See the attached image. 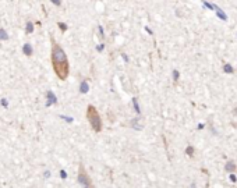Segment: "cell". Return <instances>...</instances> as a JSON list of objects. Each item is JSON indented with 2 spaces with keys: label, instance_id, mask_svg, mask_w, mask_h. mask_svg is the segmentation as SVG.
<instances>
[{
  "label": "cell",
  "instance_id": "cell-1",
  "mask_svg": "<svg viewBox=\"0 0 237 188\" xmlns=\"http://www.w3.org/2000/svg\"><path fill=\"white\" fill-rule=\"evenodd\" d=\"M50 57H52V66H53V70H55L56 75L59 77V80L64 81L66 78L69 77L70 64H69V60H67V56H66L64 50L53 39H52V54H50Z\"/></svg>",
  "mask_w": 237,
  "mask_h": 188
},
{
  "label": "cell",
  "instance_id": "cell-2",
  "mask_svg": "<svg viewBox=\"0 0 237 188\" xmlns=\"http://www.w3.org/2000/svg\"><path fill=\"white\" fill-rule=\"evenodd\" d=\"M86 119H88L91 127L94 128L95 133H100V131H102V120H100V116H99V113H98V110H96L92 105H89L88 109H86Z\"/></svg>",
  "mask_w": 237,
  "mask_h": 188
},
{
  "label": "cell",
  "instance_id": "cell-3",
  "mask_svg": "<svg viewBox=\"0 0 237 188\" xmlns=\"http://www.w3.org/2000/svg\"><path fill=\"white\" fill-rule=\"evenodd\" d=\"M78 183L85 185V187H91L92 185V181H91L89 175L86 174V171L82 164H80V170H78Z\"/></svg>",
  "mask_w": 237,
  "mask_h": 188
},
{
  "label": "cell",
  "instance_id": "cell-4",
  "mask_svg": "<svg viewBox=\"0 0 237 188\" xmlns=\"http://www.w3.org/2000/svg\"><path fill=\"white\" fill-rule=\"evenodd\" d=\"M22 53L25 56H28V57L32 56V46H31L29 43H25V45L22 46Z\"/></svg>",
  "mask_w": 237,
  "mask_h": 188
},
{
  "label": "cell",
  "instance_id": "cell-5",
  "mask_svg": "<svg viewBox=\"0 0 237 188\" xmlns=\"http://www.w3.org/2000/svg\"><path fill=\"white\" fill-rule=\"evenodd\" d=\"M46 98H47V105H50V103H56V102H57L56 96L53 95V92H52V91H47Z\"/></svg>",
  "mask_w": 237,
  "mask_h": 188
},
{
  "label": "cell",
  "instance_id": "cell-6",
  "mask_svg": "<svg viewBox=\"0 0 237 188\" xmlns=\"http://www.w3.org/2000/svg\"><path fill=\"white\" fill-rule=\"evenodd\" d=\"M224 170H227V171H234L236 170V164L233 162H227L226 164H224Z\"/></svg>",
  "mask_w": 237,
  "mask_h": 188
},
{
  "label": "cell",
  "instance_id": "cell-7",
  "mask_svg": "<svg viewBox=\"0 0 237 188\" xmlns=\"http://www.w3.org/2000/svg\"><path fill=\"white\" fill-rule=\"evenodd\" d=\"M32 32H34V24H32V22H27L25 34H32Z\"/></svg>",
  "mask_w": 237,
  "mask_h": 188
},
{
  "label": "cell",
  "instance_id": "cell-8",
  "mask_svg": "<svg viewBox=\"0 0 237 188\" xmlns=\"http://www.w3.org/2000/svg\"><path fill=\"white\" fill-rule=\"evenodd\" d=\"M9 39V35H7V32H6L3 28H0V40H7Z\"/></svg>",
  "mask_w": 237,
  "mask_h": 188
},
{
  "label": "cell",
  "instance_id": "cell-9",
  "mask_svg": "<svg viewBox=\"0 0 237 188\" xmlns=\"http://www.w3.org/2000/svg\"><path fill=\"white\" fill-rule=\"evenodd\" d=\"M88 89H89V88H88V84H86L85 81L81 82V85H80V91H81L82 94H86V92H88Z\"/></svg>",
  "mask_w": 237,
  "mask_h": 188
},
{
  "label": "cell",
  "instance_id": "cell-10",
  "mask_svg": "<svg viewBox=\"0 0 237 188\" xmlns=\"http://www.w3.org/2000/svg\"><path fill=\"white\" fill-rule=\"evenodd\" d=\"M223 71H224V73H229V74H232L233 71H234V70H233V67H232V66H230V64H224V66H223Z\"/></svg>",
  "mask_w": 237,
  "mask_h": 188
},
{
  "label": "cell",
  "instance_id": "cell-11",
  "mask_svg": "<svg viewBox=\"0 0 237 188\" xmlns=\"http://www.w3.org/2000/svg\"><path fill=\"white\" fill-rule=\"evenodd\" d=\"M185 153L188 155V156H193V155H194V148H193V146H188V148L185 149Z\"/></svg>",
  "mask_w": 237,
  "mask_h": 188
},
{
  "label": "cell",
  "instance_id": "cell-12",
  "mask_svg": "<svg viewBox=\"0 0 237 188\" xmlns=\"http://www.w3.org/2000/svg\"><path fill=\"white\" fill-rule=\"evenodd\" d=\"M57 25H59V28H60L63 32H64V31H67V25H66L64 22H57Z\"/></svg>",
  "mask_w": 237,
  "mask_h": 188
},
{
  "label": "cell",
  "instance_id": "cell-13",
  "mask_svg": "<svg viewBox=\"0 0 237 188\" xmlns=\"http://www.w3.org/2000/svg\"><path fill=\"white\" fill-rule=\"evenodd\" d=\"M179 77H180L179 71H177V70H174V71H173V78H174V81H177V80H179Z\"/></svg>",
  "mask_w": 237,
  "mask_h": 188
},
{
  "label": "cell",
  "instance_id": "cell-14",
  "mask_svg": "<svg viewBox=\"0 0 237 188\" xmlns=\"http://www.w3.org/2000/svg\"><path fill=\"white\" fill-rule=\"evenodd\" d=\"M53 4H56V6H60L61 4V0H50Z\"/></svg>",
  "mask_w": 237,
  "mask_h": 188
},
{
  "label": "cell",
  "instance_id": "cell-15",
  "mask_svg": "<svg viewBox=\"0 0 237 188\" xmlns=\"http://www.w3.org/2000/svg\"><path fill=\"white\" fill-rule=\"evenodd\" d=\"M1 105H3L4 107L9 106V102H7V99H1Z\"/></svg>",
  "mask_w": 237,
  "mask_h": 188
},
{
  "label": "cell",
  "instance_id": "cell-16",
  "mask_svg": "<svg viewBox=\"0 0 237 188\" xmlns=\"http://www.w3.org/2000/svg\"><path fill=\"white\" fill-rule=\"evenodd\" d=\"M60 175H61V178H66V177H67V173H66L64 170H61V171H60Z\"/></svg>",
  "mask_w": 237,
  "mask_h": 188
},
{
  "label": "cell",
  "instance_id": "cell-17",
  "mask_svg": "<svg viewBox=\"0 0 237 188\" xmlns=\"http://www.w3.org/2000/svg\"><path fill=\"white\" fill-rule=\"evenodd\" d=\"M236 180H237V178H236V175H233V174L230 175V181H233V183H236Z\"/></svg>",
  "mask_w": 237,
  "mask_h": 188
},
{
  "label": "cell",
  "instance_id": "cell-18",
  "mask_svg": "<svg viewBox=\"0 0 237 188\" xmlns=\"http://www.w3.org/2000/svg\"><path fill=\"white\" fill-rule=\"evenodd\" d=\"M234 125H236V124H234ZM236 128H237V125H236Z\"/></svg>",
  "mask_w": 237,
  "mask_h": 188
}]
</instances>
